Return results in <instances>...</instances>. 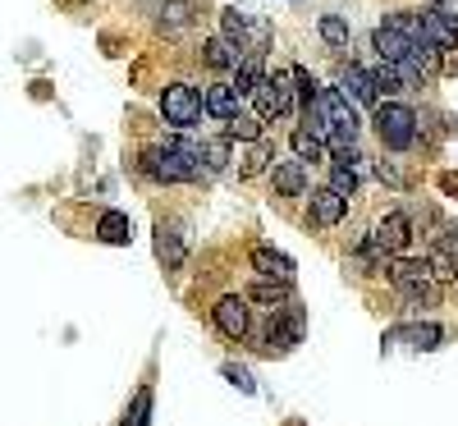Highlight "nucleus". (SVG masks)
<instances>
[{
  "label": "nucleus",
  "instance_id": "obj_1",
  "mask_svg": "<svg viewBox=\"0 0 458 426\" xmlns=\"http://www.w3.org/2000/svg\"><path fill=\"white\" fill-rule=\"evenodd\" d=\"M202 161H207V142L198 147V142L174 138V142H165V147L142 151V175H147V179H161V183H183V179H202V175H207Z\"/></svg>",
  "mask_w": 458,
  "mask_h": 426
},
{
  "label": "nucleus",
  "instance_id": "obj_2",
  "mask_svg": "<svg viewBox=\"0 0 458 426\" xmlns=\"http://www.w3.org/2000/svg\"><path fill=\"white\" fill-rule=\"evenodd\" d=\"M390 285L412 302V307H436L440 302V285L431 276L427 261H394L390 266Z\"/></svg>",
  "mask_w": 458,
  "mask_h": 426
},
{
  "label": "nucleus",
  "instance_id": "obj_3",
  "mask_svg": "<svg viewBox=\"0 0 458 426\" xmlns=\"http://www.w3.org/2000/svg\"><path fill=\"white\" fill-rule=\"evenodd\" d=\"M376 133L390 151H408L412 138H417V115L403 101H380L376 106Z\"/></svg>",
  "mask_w": 458,
  "mask_h": 426
},
{
  "label": "nucleus",
  "instance_id": "obj_4",
  "mask_svg": "<svg viewBox=\"0 0 458 426\" xmlns=\"http://www.w3.org/2000/svg\"><path fill=\"white\" fill-rule=\"evenodd\" d=\"M202 110H207L202 92H198V88H188V83H170V88L161 92V115H165V124H174L179 133L198 129Z\"/></svg>",
  "mask_w": 458,
  "mask_h": 426
},
{
  "label": "nucleus",
  "instance_id": "obj_5",
  "mask_svg": "<svg viewBox=\"0 0 458 426\" xmlns=\"http://www.w3.org/2000/svg\"><path fill=\"white\" fill-rule=\"evenodd\" d=\"M252 97H257L261 120H280V115H289L293 110V69L280 73V79H261V88Z\"/></svg>",
  "mask_w": 458,
  "mask_h": 426
},
{
  "label": "nucleus",
  "instance_id": "obj_6",
  "mask_svg": "<svg viewBox=\"0 0 458 426\" xmlns=\"http://www.w3.org/2000/svg\"><path fill=\"white\" fill-rule=\"evenodd\" d=\"M211 317H216V326H220L225 339H243V335H248V298H239V294L220 298V302L211 307Z\"/></svg>",
  "mask_w": 458,
  "mask_h": 426
},
{
  "label": "nucleus",
  "instance_id": "obj_7",
  "mask_svg": "<svg viewBox=\"0 0 458 426\" xmlns=\"http://www.w3.org/2000/svg\"><path fill=\"white\" fill-rule=\"evenodd\" d=\"M376 55L386 60V64H403L408 55H412V37L403 32V28H394L390 19L376 28Z\"/></svg>",
  "mask_w": 458,
  "mask_h": 426
},
{
  "label": "nucleus",
  "instance_id": "obj_8",
  "mask_svg": "<svg viewBox=\"0 0 458 426\" xmlns=\"http://www.w3.org/2000/svg\"><path fill=\"white\" fill-rule=\"evenodd\" d=\"M408 239H412V225H408V216H403V211H390L386 220L376 225V234H371V243H376L380 252H403V248H408Z\"/></svg>",
  "mask_w": 458,
  "mask_h": 426
},
{
  "label": "nucleus",
  "instance_id": "obj_9",
  "mask_svg": "<svg viewBox=\"0 0 458 426\" xmlns=\"http://www.w3.org/2000/svg\"><path fill=\"white\" fill-rule=\"evenodd\" d=\"M302 339V307H280V317L271 321V330H266V344L271 348H293Z\"/></svg>",
  "mask_w": 458,
  "mask_h": 426
},
{
  "label": "nucleus",
  "instance_id": "obj_10",
  "mask_svg": "<svg viewBox=\"0 0 458 426\" xmlns=\"http://www.w3.org/2000/svg\"><path fill=\"white\" fill-rule=\"evenodd\" d=\"M344 211H349V198H344V192H335V188H317L312 192V225L330 229V225L344 220Z\"/></svg>",
  "mask_w": 458,
  "mask_h": 426
},
{
  "label": "nucleus",
  "instance_id": "obj_11",
  "mask_svg": "<svg viewBox=\"0 0 458 426\" xmlns=\"http://www.w3.org/2000/svg\"><path fill=\"white\" fill-rule=\"evenodd\" d=\"M183 229H179V220H161L157 225V257L174 270V266H183Z\"/></svg>",
  "mask_w": 458,
  "mask_h": 426
},
{
  "label": "nucleus",
  "instance_id": "obj_12",
  "mask_svg": "<svg viewBox=\"0 0 458 426\" xmlns=\"http://www.w3.org/2000/svg\"><path fill=\"white\" fill-rule=\"evenodd\" d=\"M220 28H225V37H229V42H234L239 51H243L248 37H252V42H266V28L252 23L248 14H239V10H220Z\"/></svg>",
  "mask_w": 458,
  "mask_h": 426
},
{
  "label": "nucleus",
  "instance_id": "obj_13",
  "mask_svg": "<svg viewBox=\"0 0 458 426\" xmlns=\"http://www.w3.org/2000/svg\"><path fill=\"white\" fill-rule=\"evenodd\" d=\"M271 179H276V192H284V198H302V192H308V170H302V161L271 166Z\"/></svg>",
  "mask_w": 458,
  "mask_h": 426
},
{
  "label": "nucleus",
  "instance_id": "obj_14",
  "mask_svg": "<svg viewBox=\"0 0 458 426\" xmlns=\"http://www.w3.org/2000/svg\"><path fill=\"white\" fill-rule=\"evenodd\" d=\"M252 266L261 270L266 280H293V261L276 248H252Z\"/></svg>",
  "mask_w": 458,
  "mask_h": 426
},
{
  "label": "nucleus",
  "instance_id": "obj_15",
  "mask_svg": "<svg viewBox=\"0 0 458 426\" xmlns=\"http://www.w3.org/2000/svg\"><path fill=\"white\" fill-rule=\"evenodd\" d=\"M344 88V97H353V101H376L380 97V88H376V79H371V73L367 69H358V64H349V69H344V79H339Z\"/></svg>",
  "mask_w": 458,
  "mask_h": 426
},
{
  "label": "nucleus",
  "instance_id": "obj_16",
  "mask_svg": "<svg viewBox=\"0 0 458 426\" xmlns=\"http://www.w3.org/2000/svg\"><path fill=\"white\" fill-rule=\"evenodd\" d=\"M202 101H207V110L216 115V120H225V124L234 120V115H239V92L229 88V83H211Z\"/></svg>",
  "mask_w": 458,
  "mask_h": 426
},
{
  "label": "nucleus",
  "instance_id": "obj_17",
  "mask_svg": "<svg viewBox=\"0 0 458 426\" xmlns=\"http://www.w3.org/2000/svg\"><path fill=\"white\" fill-rule=\"evenodd\" d=\"M202 60L211 64V69H234L239 60H243V51L229 42V37H207V47H202Z\"/></svg>",
  "mask_w": 458,
  "mask_h": 426
},
{
  "label": "nucleus",
  "instance_id": "obj_18",
  "mask_svg": "<svg viewBox=\"0 0 458 426\" xmlns=\"http://www.w3.org/2000/svg\"><path fill=\"white\" fill-rule=\"evenodd\" d=\"M431 276L436 280H458V243L454 239H440L436 248H431Z\"/></svg>",
  "mask_w": 458,
  "mask_h": 426
},
{
  "label": "nucleus",
  "instance_id": "obj_19",
  "mask_svg": "<svg viewBox=\"0 0 458 426\" xmlns=\"http://www.w3.org/2000/svg\"><path fill=\"white\" fill-rule=\"evenodd\" d=\"M229 88H234L239 97H252V92L261 88V60H257V55H243V60L234 64V83H229Z\"/></svg>",
  "mask_w": 458,
  "mask_h": 426
},
{
  "label": "nucleus",
  "instance_id": "obj_20",
  "mask_svg": "<svg viewBox=\"0 0 458 426\" xmlns=\"http://www.w3.org/2000/svg\"><path fill=\"white\" fill-rule=\"evenodd\" d=\"M293 157L298 161H326V138L321 133H312V129H293Z\"/></svg>",
  "mask_w": 458,
  "mask_h": 426
},
{
  "label": "nucleus",
  "instance_id": "obj_21",
  "mask_svg": "<svg viewBox=\"0 0 458 426\" xmlns=\"http://www.w3.org/2000/svg\"><path fill=\"white\" fill-rule=\"evenodd\" d=\"M422 28H427V42H436L440 51H449V47L458 42V28H454L449 19H440L436 10H427V14H422Z\"/></svg>",
  "mask_w": 458,
  "mask_h": 426
},
{
  "label": "nucleus",
  "instance_id": "obj_22",
  "mask_svg": "<svg viewBox=\"0 0 458 426\" xmlns=\"http://www.w3.org/2000/svg\"><path fill=\"white\" fill-rule=\"evenodd\" d=\"M97 234H101V243H129V239H133V225H129V216H120V211H106L101 225H97Z\"/></svg>",
  "mask_w": 458,
  "mask_h": 426
},
{
  "label": "nucleus",
  "instance_id": "obj_23",
  "mask_svg": "<svg viewBox=\"0 0 458 426\" xmlns=\"http://www.w3.org/2000/svg\"><path fill=\"white\" fill-rule=\"evenodd\" d=\"M248 298H257V302H266V307H284L293 294H289V280H261V285L248 289Z\"/></svg>",
  "mask_w": 458,
  "mask_h": 426
},
{
  "label": "nucleus",
  "instance_id": "obj_24",
  "mask_svg": "<svg viewBox=\"0 0 458 426\" xmlns=\"http://www.w3.org/2000/svg\"><path fill=\"white\" fill-rule=\"evenodd\" d=\"M161 23H165V32H183L188 23H193V5H188V0H165Z\"/></svg>",
  "mask_w": 458,
  "mask_h": 426
},
{
  "label": "nucleus",
  "instance_id": "obj_25",
  "mask_svg": "<svg viewBox=\"0 0 458 426\" xmlns=\"http://www.w3.org/2000/svg\"><path fill=\"white\" fill-rule=\"evenodd\" d=\"M317 32H321L326 47H349V23H344L339 14H326V19L317 23Z\"/></svg>",
  "mask_w": 458,
  "mask_h": 426
},
{
  "label": "nucleus",
  "instance_id": "obj_26",
  "mask_svg": "<svg viewBox=\"0 0 458 426\" xmlns=\"http://www.w3.org/2000/svg\"><path fill=\"white\" fill-rule=\"evenodd\" d=\"M229 138H239V142H257L261 138V115H234V120H229Z\"/></svg>",
  "mask_w": 458,
  "mask_h": 426
},
{
  "label": "nucleus",
  "instance_id": "obj_27",
  "mask_svg": "<svg viewBox=\"0 0 458 426\" xmlns=\"http://www.w3.org/2000/svg\"><path fill=\"white\" fill-rule=\"evenodd\" d=\"M330 188H335V192H344V198H353V188H358V175H353V166H335V175H330Z\"/></svg>",
  "mask_w": 458,
  "mask_h": 426
},
{
  "label": "nucleus",
  "instance_id": "obj_28",
  "mask_svg": "<svg viewBox=\"0 0 458 426\" xmlns=\"http://www.w3.org/2000/svg\"><path fill=\"white\" fill-rule=\"evenodd\" d=\"M408 339H412L417 348H436V344H440V326H412Z\"/></svg>",
  "mask_w": 458,
  "mask_h": 426
},
{
  "label": "nucleus",
  "instance_id": "obj_29",
  "mask_svg": "<svg viewBox=\"0 0 458 426\" xmlns=\"http://www.w3.org/2000/svg\"><path fill=\"white\" fill-rule=\"evenodd\" d=\"M147 408H151V390H138L133 413H129V422H124V426H147Z\"/></svg>",
  "mask_w": 458,
  "mask_h": 426
},
{
  "label": "nucleus",
  "instance_id": "obj_30",
  "mask_svg": "<svg viewBox=\"0 0 458 426\" xmlns=\"http://www.w3.org/2000/svg\"><path fill=\"white\" fill-rule=\"evenodd\" d=\"M376 175H380V183H390V188H403L408 179H403V170L399 166H390V161H376Z\"/></svg>",
  "mask_w": 458,
  "mask_h": 426
},
{
  "label": "nucleus",
  "instance_id": "obj_31",
  "mask_svg": "<svg viewBox=\"0 0 458 426\" xmlns=\"http://www.w3.org/2000/svg\"><path fill=\"white\" fill-rule=\"evenodd\" d=\"M293 83H298L302 101H312V97H317V83H312V73H308V69H293Z\"/></svg>",
  "mask_w": 458,
  "mask_h": 426
},
{
  "label": "nucleus",
  "instance_id": "obj_32",
  "mask_svg": "<svg viewBox=\"0 0 458 426\" xmlns=\"http://www.w3.org/2000/svg\"><path fill=\"white\" fill-rule=\"evenodd\" d=\"M225 376H229V380H234V385H239V390H243V395H252V390H257V385H252V376H248L243 367H225Z\"/></svg>",
  "mask_w": 458,
  "mask_h": 426
},
{
  "label": "nucleus",
  "instance_id": "obj_33",
  "mask_svg": "<svg viewBox=\"0 0 458 426\" xmlns=\"http://www.w3.org/2000/svg\"><path fill=\"white\" fill-rule=\"evenodd\" d=\"M431 10H436L440 19H449V23L458 28V0H431Z\"/></svg>",
  "mask_w": 458,
  "mask_h": 426
},
{
  "label": "nucleus",
  "instance_id": "obj_34",
  "mask_svg": "<svg viewBox=\"0 0 458 426\" xmlns=\"http://www.w3.org/2000/svg\"><path fill=\"white\" fill-rule=\"evenodd\" d=\"M207 170H225V142H207Z\"/></svg>",
  "mask_w": 458,
  "mask_h": 426
}]
</instances>
